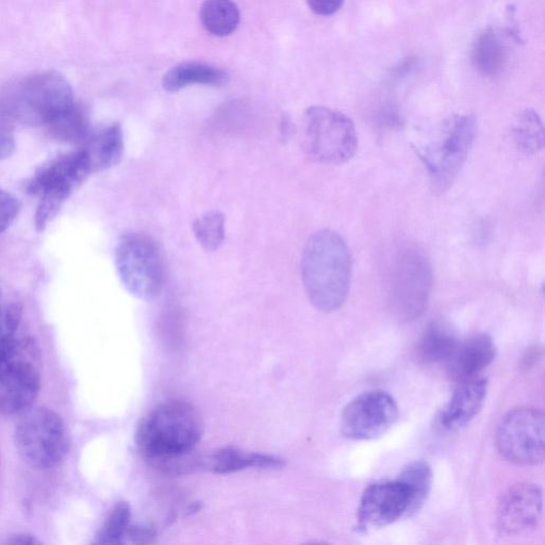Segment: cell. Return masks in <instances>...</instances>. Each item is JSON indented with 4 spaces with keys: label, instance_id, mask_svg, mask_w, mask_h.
<instances>
[{
    "label": "cell",
    "instance_id": "603a6c76",
    "mask_svg": "<svg viewBox=\"0 0 545 545\" xmlns=\"http://www.w3.org/2000/svg\"><path fill=\"white\" fill-rule=\"evenodd\" d=\"M49 136L68 144H78L88 139L90 124L84 110L74 104L46 125Z\"/></svg>",
    "mask_w": 545,
    "mask_h": 545
},
{
    "label": "cell",
    "instance_id": "7c38bea8",
    "mask_svg": "<svg viewBox=\"0 0 545 545\" xmlns=\"http://www.w3.org/2000/svg\"><path fill=\"white\" fill-rule=\"evenodd\" d=\"M410 494L399 480L371 485L358 508L359 531L381 528L409 517Z\"/></svg>",
    "mask_w": 545,
    "mask_h": 545
},
{
    "label": "cell",
    "instance_id": "4316f807",
    "mask_svg": "<svg viewBox=\"0 0 545 545\" xmlns=\"http://www.w3.org/2000/svg\"><path fill=\"white\" fill-rule=\"evenodd\" d=\"M130 519V505L127 502H119L110 511L101 532L96 537V543H122L130 526Z\"/></svg>",
    "mask_w": 545,
    "mask_h": 545
},
{
    "label": "cell",
    "instance_id": "52a82bcc",
    "mask_svg": "<svg viewBox=\"0 0 545 545\" xmlns=\"http://www.w3.org/2000/svg\"><path fill=\"white\" fill-rule=\"evenodd\" d=\"M20 455L32 467L52 468L69 450V437L62 419L52 409H29L15 428Z\"/></svg>",
    "mask_w": 545,
    "mask_h": 545
},
{
    "label": "cell",
    "instance_id": "1f68e13d",
    "mask_svg": "<svg viewBox=\"0 0 545 545\" xmlns=\"http://www.w3.org/2000/svg\"><path fill=\"white\" fill-rule=\"evenodd\" d=\"M8 543L10 544H21V545H35V544H41L39 540H37L35 537L28 535V534H19L13 536Z\"/></svg>",
    "mask_w": 545,
    "mask_h": 545
},
{
    "label": "cell",
    "instance_id": "ffe728a7",
    "mask_svg": "<svg viewBox=\"0 0 545 545\" xmlns=\"http://www.w3.org/2000/svg\"><path fill=\"white\" fill-rule=\"evenodd\" d=\"M285 461L278 457L259 453H247L236 448H225L207 460V469L212 473L229 474L246 468L279 469Z\"/></svg>",
    "mask_w": 545,
    "mask_h": 545
},
{
    "label": "cell",
    "instance_id": "5b68a950",
    "mask_svg": "<svg viewBox=\"0 0 545 545\" xmlns=\"http://www.w3.org/2000/svg\"><path fill=\"white\" fill-rule=\"evenodd\" d=\"M476 135V122L470 115L456 114L444 121L435 137L419 150L434 189L447 191L469 156Z\"/></svg>",
    "mask_w": 545,
    "mask_h": 545
},
{
    "label": "cell",
    "instance_id": "8fae6325",
    "mask_svg": "<svg viewBox=\"0 0 545 545\" xmlns=\"http://www.w3.org/2000/svg\"><path fill=\"white\" fill-rule=\"evenodd\" d=\"M399 406L382 390L363 393L343 410L341 429L353 440H371L386 434L398 421Z\"/></svg>",
    "mask_w": 545,
    "mask_h": 545
},
{
    "label": "cell",
    "instance_id": "9c48e42d",
    "mask_svg": "<svg viewBox=\"0 0 545 545\" xmlns=\"http://www.w3.org/2000/svg\"><path fill=\"white\" fill-rule=\"evenodd\" d=\"M497 445L501 455L513 464H540L544 459L543 412L532 407L510 411L498 428Z\"/></svg>",
    "mask_w": 545,
    "mask_h": 545
},
{
    "label": "cell",
    "instance_id": "6da1fadb",
    "mask_svg": "<svg viewBox=\"0 0 545 545\" xmlns=\"http://www.w3.org/2000/svg\"><path fill=\"white\" fill-rule=\"evenodd\" d=\"M204 433L200 412L191 404H160L142 419L136 433L139 452L165 472L185 473L195 468L193 453Z\"/></svg>",
    "mask_w": 545,
    "mask_h": 545
},
{
    "label": "cell",
    "instance_id": "cb8c5ba5",
    "mask_svg": "<svg viewBox=\"0 0 545 545\" xmlns=\"http://www.w3.org/2000/svg\"><path fill=\"white\" fill-rule=\"evenodd\" d=\"M410 494L409 517L423 507L433 485V471L426 461L411 462L398 477Z\"/></svg>",
    "mask_w": 545,
    "mask_h": 545
},
{
    "label": "cell",
    "instance_id": "4dcf8cb0",
    "mask_svg": "<svg viewBox=\"0 0 545 545\" xmlns=\"http://www.w3.org/2000/svg\"><path fill=\"white\" fill-rule=\"evenodd\" d=\"M15 151V141L8 131H0V161L10 158Z\"/></svg>",
    "mask_w": 545,
    "mask_h": 545
},
{
    "label": "cell",
    "instance_id": "d6986e66",
    "mask_svg": "<svg viewBox=\"0 0 545 545\" xmlns=\"http://www.w3.org/2000/svg\"><path fill=\"white\" fill-rule=\"evenodd\" d=\"M228 80V74L214 66L187 62L175 66L164 75L162 86L165 91L178 92L193 85L222 86Z\"/></svg>",
    "mask_w": 545,
    "mask_h": 545
},
{
    "label": "cell",
    "instance_id": "9a60e30c",
    "mask_svg": "<svg viewBox=\"0 0 545 545\" xmlns=\"http://www.w3.org/2000/svg\"><path fill=\"white\" fill-rule=\"evenodd\" d=\"M497 348L487 335H477L458 343L448 361V372L455 382L464 383L491 365Z\"/></svg>",
    "mask_w": 545,
    "mask_h": 545
},
{
    "label": "cell",
    "instance_id": "3957f363",
    "mask_svg": "<svg viewBox=\"0 0 545 545\" xmlns=\"http://www.w3.org/2000/svg\"><path fill=\"white\" fill-rule=\"evenodd\" d=\"M74 104L70 82L55 71L28 77L0 96V111L32 126H46Z\"/></svg>",
    "mask_w": 545,
    "mask_h": 545
},
{
    "label": "cell",
    "instance_id": "ac0fdd59",
    "mask_svg": "<svg viewBox=\"0 0 545 545\" xmlns=\"http://www.w3.org/2000/svg\"><path fill=\"white\" fill-rule=\"evenodd\" d=\"M508 46L500 32L485 30L473 45L472 62L478 73L485 77L499 76L508 62Z\"/></svg>",
    "mask_w": 545,
    "mask_h": 545
},
{
    "label": "cell",
    "instance_id": "4fadbf2b",
    "mask_svg": "<svg viewBox=\"0 0 545 545\" xmlns=\"http://www.w3.org/2000/svg\"><path fill=\"white\" fill-rule=\"evenodd\" d=\"M84 150L61 156L45 165L33 177L29 190L31 193L55 198L62 203L84 184L91 174Z\"/></svg>",
    "mask_w": 545,
    "mask_h": 545
},
{
    "label": "cell",
    "instance_id": "83f0119b",
    "mask_svg": "<svg viewBox=\"0 0 545 545\" xmlns=\"http://www.w3.org/2000/svg\"><path fill=\"white\" fill-rule=\"evenodd\" d=\"M19 202L8 192L0 189V234L4 233L18 218Z\"/></svg>",
    "mask_w": 545,
    "mask_h": 545
},
{
    "label": "cell",
    "instance_id": "7402d4cb",
    "mask_svg": "<svg viewBox=\"0 0 545 545\" xmlns=\"http://www.w3.org/2000/svg\"><path fill=\"white\" fill-rule=\"evenodd\" d=\"M201 21L210 35L227 37L238 28L240 11L234 0H205Z\"/></svg>",
    "mask_w": 545,
    "mask_h": 545
},
{
    "label": "cell",
    "instance_id": "44dd1931",
    "mask_svg": "<svg viewBox=\"0 0 545 545\" xmlns=\"http://www.w3.org/2000/svg\"><path fill=\"white\" fill-rule=\"evenodd\" d=\"M458 344L453 329L442 322L429 325L417 346V356L424 363L448 360Z\"/></svg>",
    "mask_w": 545,
    "mask_h": 545
},
{
    "label": "cell",
    "instance_id": "484cf974",
    "mask_svg": "<svg viewBox=\"0 0 545 545\" xmlns=\"http://www.w3.org/2000/svg\"><path fill=\"white\" fill-rule=\"evenodd\" d=\"M198 244L206 252H217L225 240V217L220 211H210L196 219L192 226Z\"/></svg>",
    "mask_w": 545,
    "mask_h": 545
},
{
    "label": "cell",
    "instance_id": "2e32d148",
    "mask_svg": "<svg viewBox=\"0 0 545 545\" xmlns=\"http://www.w3.org/2000/svg\"><path fill=\"white\" fill-rule=\"evenodd\" d=\"M488 383L484 378H473L461 383L440 417L441 426L456 431L470 423L484 406Z\"/></svg>",
    "mask_w": 545,
    "mask_h": 545
},
{
    "label": "cell",
    "instance_id": "30bf717a",
    "mask_svg": "<svg viewBox=\"0 0 545 545\" xmlns=\"http://www.w3.org/2000/svg\"><path fill=\"white\" fill-rule=\"evenodd\" d=\"M39 354L35 343L23 339L16 356L0 367V415L28 409L40 390Z\"/></svg>",
    "mask_w": 545,
    "mask_h": 545
},
{
    "label": "cell",
    "instance_id": "d4e9b609",
    "mask_svg": "<svg viewBox=\"0 0 545 545\" xmlns=\"http://www.w3.org/2000/svg\"><path fill=\"white\" fill-rule=\"evenodd\" d=\"M513 136L519 150L527 155H534L544 145L542 121L534 110H524L513 125Z\"/></svg>",
    "mask_w": 545,
    "mask_h": 545
},
{
    "label": "cell",
    "instance_id": "5bb4252c",
    "mask_svg": "<svg viewBox=\"0 0 545 545\" xmlns=\"http://www.w3.org/2000/svg\"><path fill=\"white\" fill-rule=\"evenodd\" d=\"M543 495L534 484H519L502 497L497 513L499 530L505 535H519L535 528L542 516Z\"/></svg>",
    "mask_w": 545,
    "mask_h": 545
},
{
    "label": "cell",
    "instance_id": "f546056e",
    "mask_svg": "<svg viewBox=\"0 0 545 545\" xmlns=\"http://www.w3.org/2000/svg\"><path fill=\"white\" fill-rule=\"evenodd\" d=\"M309 8L318 15L328 16L338 12L344 0H307Z\"/></svg>",
    "mask_w": 545,
    "mask_h": 545
},
{
    "label": "cell",
    "instance_id": "277c9868",
    "mask_svg": "<svg viewBox=\"0 0 545 545\" xmlns=\"http://www.w3.org/2000/svg\"><path fill=\"white\" fill-rule=\"evenodd\" d=\"M389 304L396 319L410 322L425 311L433 287V271L425 253L414 244L396 251L389 270Z\"/></svg>",
    "mask_w": 545,
    "mask_h": 545
},
{
    "label": "cell",
    "instance_id": "f1b7e54d",
    "mask_svg": "<svg viewBox=\"0 0 545 545\" xmlns=\"http://www.w3.org/2000/svg\"><path fill=\"white\" fill-rule=\"evenodd\" d=\"M156 528L151 524H135L128 528L126 537L130 542L146 545L153 544L156 541Z\"/></svg>",
    "mask_w": 545,
    "mask_h": 545
},
{
    "label": "cell",
    "instance_id": "ba28073f",
    "mask_svg": "<svg viewBox=\"0 0 545 545\" xmlns=\"http://www.w3.org/2000/svg\"><path fill=\"white\" fill-rule=\"evenodd\" d=\"M115 266L123 286L137 299L150 302L164 285V266L156 243L144 234L122 237L115 250Z\"/></svg>",
    "mask_w": 545,
    "mask_h": 545
},
{
    "label": "cell",
    "instance_id": "7a4b0ae2",
    "mask_svg": "<svg viewBox=\"0 0 545 545\" xmlns=\"http://www.w3.org/2000/svg\"><path fill=\"white\" fill-rule=\"evenodd\" d=\"M302 276L309 301L318 310L333 312L348 299L352 256L348 244L334 230L323 229L308 240Z\"/></svg>",
    "mask_w": 545,
    "mask_h": 545
},
{
    "label": "cell",
    "instance_id": "e0dca14e",
    "mask_svg": "<svg viewBox=\"0 0 545 545\" xmlns=\"http://www.w3.org/2000/svg\"><path fill=\"white\" fill-rule=\"evenodd\" d=\"M84 152L92 173L115 167L124 153L122 126L114 123L94 131L87 139Z\"/></svg>",
    "mask_w": 545,
    "mask_h": 545
},
{
    "label": "cell",
    "instance_id": "8992f818",
    "mask_svg": "<svg viewBox=\"0 0 545 545\" xmlns=\"http://www.w3.org/2000/svg\"><path fill=\"white\" fill-rule=\"evenodd\" d=\"M303 145L308 156L317 162H348L358 147L356 127L349 117L339 111L311 107L303 121Z\"/></svg>",
    "mask_w": 545,
    "mask_h": 545
}]
</instances>
